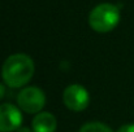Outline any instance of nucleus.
<instances>
[{
  "label": "nucleus",
  "instance_id": "f257e3e1",
  "mask_svg": "<svg viewBox=\"0 0 134 132\" xmlns=\"http://www.w3.org/2000/svg\"><path fill=\"white\" fill-rule=\"evenodd\" d=\"M34 62L24 53H16L9 56L1 67V77L4 83L10 88L24 87L34 75Z\"/></svg>",
  "mask_w": 134,
  "mask_h": 132
},
{
  "label": "nucleus",
  "instance_id": "f03ea898",
  "mask_svg": "<svg viewBox=\"0 0 134 132\" xmlns=\"http://www.w3.org/2000/svg\"><path fill=\"white\" fill-rule=\"evenodd\" d=\"M120 22V10L116 5L103 3L96 5L89 14L90 27L96 33L112 31Z\"/></svg>",
  "mask_w": 134,
  "mask_h": 132
},
{
  "label": "nucleus",
  "instance_id": "7ed1b4c3",
  "mask_svg": "<svg viewBox=\"0 0 134 132\" xmlns=\"http://www.w3.org/2000/svg\"><path fill=\"white\" fill-rule=\"evenodd\" d=\"M17 104L21 110L27 114H38L46 105L44 92L38 87H26L20 91L17 96Z\"/></svg>",
  "mask_w": 134,
  "mask_h": 132
},
{
  "label": "nucleus",
  "instance_id": "20e7f679",
  "mask_svg": "<svg viewBox=\"0 0 134 132\" xmlns=\"http://www.w3.org/2000/svg\"><path fill=\"white\" fill-rule=\"evenodd\" d=\"M63 102L72 111H82L89 106L90 95L85 87L80 84H72L64 89Z\"/></svg>",
  "mask_w": 134,
  "mask_h": 132
},
{
  "label": "nucleus",
  "instance_id": "39448f33",
  "mask_svg": "<svg viewBox=\"0 0 134 132\" xmlns=\"http://www.w3.org/2000/svg\"><path fill=\"white\" fill-rule=\"evenodd\" d=\"M22 123V114L20 109L12 104L0 105V132L17 131Z\"/></svg>",
  "mask_w": 134,
  "mask_h": 132
},
{
  "label": "nucleus",
  "instance_id": "423d86ee",
  "mask_svg": "<svg viewBox=\"0 0 134 132\" xmlns=\"http://www.w3.org/2000/svg\"><path fill=\"white\" fill-rule=\"evenodd\" d=\"M31 127H33L34 132H55L56 127H57L56 118L51 113L41 111V113L35 114V117L31 122Z\"/></svg>",
  "mask_w": 134,
  "mask_h": 132
},
{
  "label": "nucleus",
  "instance_id": "0eeeda50",
  "mask_svg": "<svg viewBox=\"0 0 134 132\" xmlns=\"http://www.w3.org/2000/svg\"><path fill=\"white\" fill-rule=\"evenodd\" d=\"M80 132H113L108 126L100 122H90L81 127Z\"/></svg>",
  "mask_w": 134,
  "mask_h": 132
},
{
  "label": "nucleus",
  "instance_id": "6e6552de",
  "mask_svg": "<svg viewBox=\"0 0 134 132\" xmlns=\"http://www.w3.org/2000/svg\"><path fill=\"white\" fill-rule=\"evenodd\" d=\"M117 132H134V124H124L117 130Z\"/></svg>",
  "mask_w": 134,
  "mask_h": 132
},
{
  "label": "nucleus",
  "instance_id": "1a4fd4ad",
  "mask_svg": "<svg viewBox=\"0 0 134 132\" xmlns=\"http://www.w3.org/2000/svg\"><path fill=\"white\" fill-rule=\"evenodd\" d=\"M16 132H34V131H33V130H30L29 127H22V126H21V127H20Z\"/></svg>",
  "mask_w": 134,
  "mask_h": 132
},
{
  "label": "nucleus",
  "instance_id": "9d476101",
  "mask_svg": "<svg viewBox=\"0 0 134 132\" xmlns=\"http://www.w3.org/2000/svg\"><path fill=\"white\" fill-rule=\"evenodd\" d=\"M5 96V88H4V86L0 83V101H1V98Z\"/></svg>",
  "mask_w": 134,
  "mask_h": 132
}]
</instances>
